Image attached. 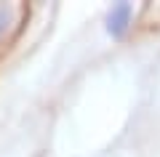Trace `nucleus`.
I'll return each instance as SVG.
<instances>
[{"instance_id": "1", "label": "nucleus", "mask_w": 160, "mask_h": 157, "mask_svg": "<svg viewBox=\"0 0 160 157\" xmlns=\"http://www.w3.org/2000/svg\"><path fill=\"white\" fill-rule=\"evenodd\" d=\"M128 22H131V6L128 3H118V6H112V11H109L107 16V29L112 37H123L128 29Z\"/></svg>"}, {"instance_id": "2", "label": "nucleus", "mask_w": 160, "mask_h": 157, "mask_svg": "<svg viewBox=\"0 0 160 157\" xmlns=\"http://www.w3.org/2000/svg\"><path fill=\"white\" fill-rule=\"evenodd\" d=\"M6 22H8V16H6V11H0V32L6 29Z\"/></svg>"}]
</instances>
